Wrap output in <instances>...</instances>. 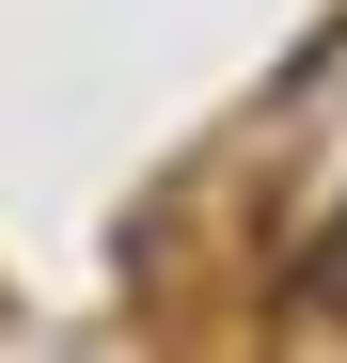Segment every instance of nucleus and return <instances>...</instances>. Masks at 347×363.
<instances>
[{
    "label": "nucleus",
    "instance_id": "f257e3e1",
    "mask_svg": "<svg viewBox=\"0 0 347 363\" xmlns=\"http://www.w3.org/2000/svg\"><path fill=\"white\" fill-rule=\"evenodd\" d=\"M300 300H316V316H347V221H331L316 253H300Z\"/></svg>",
    "mask_w": 347,
    "mask_h": 363
}]
</instances>
